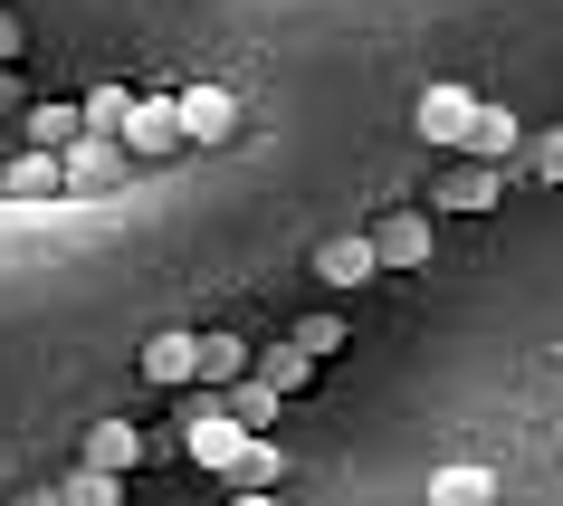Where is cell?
<instances>
[{
    "mask_svg": "<svg viewBox=\"0 0 563 506\" xmlns=\"http://www.w3.org/2000/svg\"><path fill=\"white\" fill-rule=\"evenodd\" d=\"M124 163H163V153H181V106L173 96H134V116H124Z\"/></svg>",
    "mask_w": 563,
    "mask_h": 506,
    "instance_id": "obj_1",
    "label": "cell"
},
{
    "mask_svg": "<svg viewBox=\"0 0 563 506\" xmlns=\"http://www.w3.org/2000/svg\"><path fill=\"white\" fill-rule=\"evenodd\" d=\"M373 258H383V268H420V258H430V249H440V230H430V210H383V220H373Z\"/></svg>",
    "mask_w": 563,
    "mask_h": 506,
    "instance_id": "obj_2",
    "label": "cell"
},
{
    "mask_svg": "<svg viewBox=\"0 0 563 506\" xmlns=\"http://www.w3.org/2000/svg\"><path fill=\"white\" fill-rule=\"evenodd\" d=\"M181 144H239V96L230 87H181Z\"/></svg>",
    "mask_w": 563,
    "mask_h": 506,
    "instance_id": "obj_3",
    "label": "cell"
},
{
    "mask_svg": "<svg viewBox=\"0 0 563 506\" xmlns=\"http://www.w3.org/2000/svg\"><path fill=\"white\" fill-rule=\"evenodd\" d=\"M144 459H153V440L134 430V420H96V430H87V459H77V469L124 477V469H144Z\"/></svg>",
    "mask_w": 563,
    "mask_h": 506,
    "instance_id": "obj_4",
    "label": "cell"
},
{
    "mask_svg": "<svg viewBox=\"0 0 563 506\" xmlns=\"http://www.w3.org/2000/svg\"><path fill=\"white\" fill-rule=\"evenodd\" d=\"M468 116H477V96H468V87H420V134H430L440 153H459Z\"/></svg>",
    "mask_w": 563,
    "mask_h": 506,
    "instance_id": "obj_5",
    "label": "cell"
},
{
    "mask_svg": "<svg viewBox=\"0 0 563 506\" xmlns=\"http://www.w3.org/2000/svg\"><path fill=\"white\" fill-rule=\"evenodd\" d=\"M58 173H67V191H96V182L124 173V144H115V134H77V144L58 153Z\"/></svg>",
    "mask_w": 563,
    "mask_h": 506,
    "instance_id": "obj_6",
    "label": "cell"
},
{
    "mask_svg": "<svg viewBox=\"0 0 563 506\" xmlns=\"http://www.w3.org/2000/svg\"><path fill=\"white\" fill-rule=\"evenodd\" d=\"M239 440H249V430H239L230 411H201V420H191V430H181V449H191L201 469H220V477L239 469Z\"/></svg>",
    "mask_w": 563,
    "mask_h": 506,
    "instance_id": "obj_7",
    "label": "cell"
},
{
    "mask_svg": "<svg viewBox=\"0 0 563 506\" xmlns=\"http://www.w3.org/2000/svg\"><path fill=\"white\" fill-rule=\"evenodd\" d=\"M516 144H526V134H516V116H506V106H477L468 134H459V153H468V163H487V173H497Z\"/></svg>",
    "mask_w": 563,
    "mask_h": 506,
    "instance_id": "obj_8",
    "label": "cell"
},
{
    "mask_svg": "<svg viewBox=\"0 0 563 506\" xmlns=\"http://www.w3.org/2000/svg\"><path fill=\"white\" fill-rule=\"evenodd\" d=\"M239 373H249V344H239V334H191V383L230 392Z\"/></svg>",
    "mask_w": 563,
    "mask_h": 506,
    "instance_id": "obj_9",
    "label": "cell"
},
{
    "mask_svg": "<svg viewBox=\"0 0 563 506\" xmlns=\"http://www.w3.org/2000/svg\"><path fill=\"white\" fill-rule=\"evenodd\" d=\"M316 277H325V287H363V277H383V258H373V239H325V249H316Z\"/></svg>",
    "mask_w": 563,
    "mask_h": 506,
    "instance_id": "obj_10",
    "label": "cell"
},
{
    "mask_svg": "<svg viewBox=\"0 0 563 506\" xmlns=\"http://www.w3.org/2000/svg\"><path fill=\"white\" fill-rule=\"evenodd\" d=\"M0 191H10V201H58L67 191V173H58V153H20V163H10V173H0Z\"/></svg>",
    "mask_w": 563,
    "mask_h": 506,
    "instance_id": "obj_11",
    "label": "cell"
},
{
    "mask_svg": "<svg viewBox=\"0 0 563 506\" xmlns=\"http://www.w3.org/2000/svg\"><path fill=\"white\" fill-rule=\"evenodd\" d=\"M220 411H230V420H239V430H249V440H267V420L287 411V402H277V392H267V383H258V373H239V383H230V392H220Z\"/></svg>",
    "mask_w": 563,
    "mask_h": 506,
    "instance_id": "obj_12",
    "label": "cell"
},
{
    "mask_svg": "<svg viewBox=\"0 0 563 506\" xmlns=\"http://www.w3.org/2000/svg\"><path fill=\"white\" fill-rule=\"evenodd\" d=\"M153 392H181L191 383V334H144V363H134Z\"/></svg>",
    "mask_w": 563,
    "mask_h": 506,
    "instance_id": "obj_13",
    "label": "cell"
},
{
    "mask_svg": "<svg viewBox=\"0 0 563 506\" xmlns=\"http://www.w3.org/2000/svg\"><path fill=\"white\" fill-rule=\"evenodd\" d=\"M430 506H497V469H430Z\"/></svg>",
    "mask_w": 563,
    "mask_h": 506,
    "instance_id": "obj_14",
    "label": "cell"
},
{
    "mask_svg": "<svg viewBox=\"0 0 563 506\" xmlns=\"http://www.w3.org/2000/svg\"><path fill=\"white\" fill-rule=\"evenodd\" d=\"M249 373H258V383L277 392V402H297V392L316 383V363H306L297 344H267V354H249Z\"/></svg>",
    "mask_w": 563,
    "mask_h": 506,
    "instance_id": "obj_15",
    "label": "cell"
},
{
    "mask_svg": "<svg viewBox=\"0 0 563 506\" xmlns=\"http://www.w3.org/2000/svg\"><path fill=\"white\" fill-rule=\"evenodd\" d=\"M277 477H287L277 440H239V469H230V487H249V497H277Z\"/></svg>",
    "mask_w": 563,
    "mask_h": 506,
    "instance_id": "obj_16",
    "label": "cell"
},
{
    "mask_svg": "<svg viewBox=\"0 0 563 506\" xmlns=\"http://www.w3.org/2000/svg\"><path fill=\"white\" fill-rule=\"evenodd\" d=\"M440 210H497V173H487V163H459V173L440 182Z\"/></svg>",
    "mask_w": 563,
    "mask_h": 506,
    "instance_id": "obj_17",
    "label": "cell"
},
{
    "mask_svg": "<svg viewBox=\"0 0 563 506\" xmlns=\"http://www.w3.org/2000/svg\"><path fill=\"white\" fill-rule=\"evenodd\" d=\"M124 116H134V87H96L77 106V134H124Z\"/></svg>",
    "mask_w": 563,
    "mask_h": 506,
    "instance_id": "obj_18",
    "label": "cell"
},
{
    "mask_svg": "<svg viewBox=\"0 0 563 506\" xmlns=\"http://www.w3.org/2000/svg\"><path fill=\"white\" fill-rule=\"evenodd\" d=\"M30 144L38 153H67V144H77V106H38V116H30Z\"/></svg>",
    "mask_w": 563,
    "mask_h": 506,
    "instance_id": "obj_19",
    "label": "cell"
},
{
    "mask_svg": "<svg viewBox=\"0 0 563 506\" xmlns=\"http://www.w3.org/2000/svg\"><path fill=\"white\" fill-rule=\"evenodd\" d=\"M58 506H124V477H96V469H77L58 487Z\"/></svg>",
    "mask_w": 563,
    "mask_h": 506,
    "instance_id": "obj_20",
    "label": "cell"
},
{
    "mask_svg": "<svg viewBox=\"0 0 563 506\" xmlns=\"http://www.w3.org/2000/svg\"><path fill=\"white\" fill-rule=\"evenodd\" d=\"M287 344H297L306 363H316V354H344V326H334V316H306V326L287 334Z\"/></svg>",
    "mask_w": 563,
    "mask_h": 506,
    "instance_id": "obj_21",
    "label": "cell"
},
{
    "mask_svg": "<svg viewBox=\"0 0 563 506\" xmlns=\"http://www.w3.org/2000/svg\"><path fill=\"white\" fill-rule=\"evenodd\" d=\"M20 48H30V30H20V20L0 10V67H20Z\"/></svg>",
    "mask_w": 563,
    "mask_h": 506,
    "instance_id": "obj_22",
    "label": "cell"
},
{
    "mask_svg": "<svg viewBox=\"0 0 563 506\" xmlns=\"http://www.w3.org/2000/svg\"><path fill=\"white\" fill-rule=\"evenodd\" d=\"M534 173H544V182H563V134H544V144H534Z\"/></svg>",
    "mask_w": 563,
    "mask_h": 506,
    "instance_id": "obj_23",
    "label": "cell"
},
{
    "mask_svg": "<svg viewBox=\"0 0 563 506\" xmlns=\"http://www.w3.org/2000/svg\"><path fill=\"white\" fill-rule=\"evenodd\" d=\"M230 506H277V497H249V487H230Z\"/></svg>",
    "mask_w": 563,
    "mask_h": 506,
    "instance_id": "obj_24",
    "label": "cell"
},
{
    "mask_svg": "<svg viewBox=\"0 0 563 506\" xmlns=\"http://www.w3.org/2000/svg\"><path fill=\"white\" fill-rule=\"evenodd\" d=\"M20 506H58V497H20Z\"/></svg>",
    "mask_w": 563,
    "mask_h": 506,
    "instance_id": "obj_25",
    "label": "cell"
},
{
    "mask_svg": "<svg viewBox=\"0 0 563 506\" xmlns=\"http://www.w3.org/2000/svg\"><path fill=\"white\" fill-rule=\"evenodd\" d=\"M554 440H563V430H554Z\"/></svg>",
    "mask_w": 563,
    "mask_h": 506,
    "instance_id": "obj_26",
    "label": "cell"
}]
</instances>
